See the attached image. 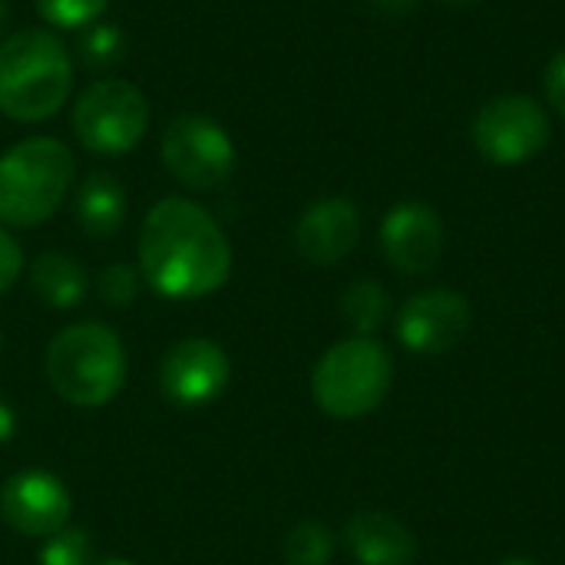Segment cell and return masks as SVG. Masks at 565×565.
<instances>
[{"instance_id": "1", "label": "cell", "mask_w": 565, "mask_h": 565, "mask_svg": "<svg viewBox=\"0 0 565 565\" xmlns=\"http://www.w3.org/2000/svg\"><path fill=\"white\" fill-rule=\"evenodd\" d=\"M139 275L169 301H195L232 275V245L199 202L162 199L139 228Z\"/></svg>"}, {"instance_id": "2", "label": "cell", "mask_w": 565, "mask_h": 565, "mask_svg": "<svg viewBox=\"0 0 565 565\" xmlns=\"http://www.w3.org/2000/svg\"><path fill=\"white\" fill-rule=\"evenodd\" d=\"M73 93V60L53 30L30 26L0 43V113L17 122H43Z\"/></svg>"}, {"instance_id": "3", "label": "cell", "mask_w": 565, "mask_h": 565, "mask_svg": "<svg viewBox=\"0 0 565 565\" xmlns=\"http://www.w3.org/2000/svg\"><path fill=\"white\" fill-rule=\"evenodd\" d=\"M126 348L99 321L70 324L46 344V381L73 407H103L126 384Z\"/></svg>"}, {"instance_id": "4", "label": "cell", "mask_w": 565, "mask_h": 565, "mask_svg": "<svg viewBox=\"0 0 565 565\" xmlns=\"http://www.w3.org/2000/svg\"><path fill=\"white\" fill-rule=\"evenodd\" d=\"M76 159L53 136H30L0 156V222L13 228L43 225L66 199Z\"/></svg>"}, {"instance_id": "5", "label": "cell", "mask_w": 565, "mask_h": 565, "mask_svg": "<svg viewBox=\"0 0 565 565\" xmlns=\"http://www.w3.org/2000/svg\"><path fill=\"white\" fill-rule=\"evenodd\" d=\"M394 381V361L377 338L351 334L331 344L311 374L315 404L334 420H361L374 414Z\"/></svg>"}, {"instance_id": "6", "label": "cell", "mask_w": 565, "mask_h": 565, "mask_svg": "<svg viewBox=\"0 0 565 565\" xmlns=\"http://www.w3.org/2000/svg\"><path fill=\"white\" fill-rule=\"evenodd\" d=\"M149 129V103L129 79H96L73 103V136L96 156L132 152Z\"/></svg>"}, {"instance_id": "7", "label": "cell", "mask_w": 565, "mask_h": 565, "mask_svg": "<svg viewBox=\"0 0 565 565\" xmlns=\"http://www.w3.org/2000/svg\"><path fill=\"white\" fill-rule=\"evenodd\" d=\"M546 109L523 93L490 99L470 126L477 152L493 166H523L550 146Z\"/></svg>"}, {"instance_id": "8", "label": "cell", "mask_w": 565, "mask_h": 565, "mask_svg": "<svg viewBox=\"0 0 565 565\" xmlns=\"http://www.w3.org/2000/svg\"><path fill=\"white\" fill-rule=\"evenodd\" d=\"M162 162L175 182L195 192L222 185L235 169L232 136L209 116H175L162 132Z\"/></svg>"}, {"instance_id": "9", "label": "cell", "mask_w": 565, "mask_h": 565, "mask_svg": "<svg viewBox=\"0 0 565 565\" xmlns=\"http://www.w3.org/2000/svg\"><path fill=\"white\" fill-rule=\"evenodd\" d=\"M232 381L228 354L209 338L175 341L159 361V394L179 411H199L222 397Z\"/></svg>"}, {"instance_id": "10", "label": "cell", "mask_w": 565, "mask_h": 565, "mask_svg": "<svg viewBox=\"0 0 565 565\" xmlns=\"http://www.w3.org/2000/svg\"><path fill=\"white\" fill-rule=\"evenodd\" d=\"M470 301L454 288H427L397 311V341L417 358L450 354L470 331Z\"/></svg>"}, {"instance_id": "11", "label": "cell", "mask_w": 565, "mask_h": 565, "mask_svg": "<svg viewBox=\"0 0 565 565\" xmlns=\"http://www.w3.org/2000/svg\"><path fill=\"white\" fill-rule=\"evenodd\" d=\"M70 513L73 497L50 470H20L0 487V520L26 540H50L66 530Z\"/></svg>"}, {"instance_id": "12", "label": "cell", "mask_w": 565, "mask_h": 565, "mask_svg": "<svg viewBox=\"0 0 565 565\" xmlns=\"http://www.w3.org/2000/svg\"><path fill=\"white\" fill-rule=\"evenodd\" d=\"M381 252L401 275H427L444 255V222L427 202H397L381 222Z\"/></svg>"}, {"instance_id": "13", "label": "cell", "mask_w": 565, "mask_h": 565, "mask_svg": "<svg viewBox=\"0 0 565 565\" xmlns=\"http://www.w3.org/2000/svg\"><path fill=\"white\" fill-rule=\"evenodd\" d=\"M361 238V212L344 195L311 202L295 225V248L311 265H338Z\"/></svg>"}, {"instance_id": "14", "label": "cell", "mask_w": 565, "mask_h": 565, "mask_svg": "<svg viewBox=\"0 0 565 565\" xmlns=\"http://www.w3.org/2000/svg\"><path fill=\"white\" fill-rule=\"evenodd\" d=\"M344 546L358 565H411L417 559L414 533L381 510H361L344 526Z\"/></svg>"}, {"instance_id": "15", "label": "cell", "mask_w": 565, "mask_h": 565, "mask_svg": "<svg viewBox=\"0 0 565 565\" xmlns=\"http://www.w3.org/2000/svg\"><path fill=\"white\" fill-rule=\"evenodd\" d=\"M73 218L93 238L116 235L126 222V189L119 185V179L106 172L86 175L73 195Z\"/></svg>"}, {"instance_id": "16", "label": "cell", "mask_w": 565, "mask_h": 565, "mask_svg": "<svg viewBox=\"0 0 565 565\" xmlns=\"http://www.w3.org/2000/svg\"><path fill=\"white\" fill-rule=\"evenodd\" d=\"M30 288L46 308H76L89 291V275L63 252H43L30 262Z\"/></svg>"}, {"instance_id": "17", "label": "cell", "mask_w": 565, "mask_h": 565, "mask_svg": "<svg viewBox=\"0 0 565 565\" xmlns=\"http://www.w3.org/2000/svg\"><path fill=\"white\" fill-rule=\"evenodd\" d=\"M387 311H391V298H387L384 285L374 278L351 281L348 291L341 295V318L354 334L374 338V331L384 324Z\"/></svg>"}, {"instance_id": "18", "label": "cell", "mask_w": 565, "mask_h": 565, "mask_svg": "<svg viewBox=\"0 0 565 565\" xmlns=\"http://www.w3.org/2000/svg\"><path fill=\"white\" fill-rule=\"evenodd\" d=\"M281 556L288 565H328L334 556V533L318 520H305L285 536Z\"/></svg>"}, {"instance_id": "19", "label": "cell", "mask_w": 565, "mask_h": 565, "mask_svg": "<svg viewBox=\"0 0 565 565\" xmlns=\"http://www.w3.org/2000/svg\"><path fill=\"white\" fill-rule=\"evenodd\" d=\"M76 50H79L83 66L103 73V70H113V66L122 63V56H126V33L119 26H113V23H99L96 20V23H89L79 33V46Z\"/></svg>"}, {"instance_id": "20", "label": "cell", "mask_w": 565, "mask_h": 565, "mask_svg": "<svg viewBox=\"0 0 565 565\" xmlns=\"http://www.w3.org/2000/svg\"><path fill=\"white\" fill-rule=\"evenodd\" d=\"M36 13L60 30H86L96 23L109 0H33Z\"/></svg>"}, {"instance_id": "21", "label": "cell", "mask_w": 565, "mask_h": 565, "mask_svg": "<svg viewBox=\"0 0 565 565\" xmlns=\"http://www.w3.org/2000/svg\"><path fill=\"white\" fill-rule=\"evenodd\" d=\"M40 565H93L89 533H83V530L53 533L40 550Z\"/></svg>"}, {"instance_id": "22", "label": "cell", "mask_w": 565, "mask_h": 565, "mask_svg": "<svg viewBox=\"0 0 565 565\" xmlns=\"http://www.w3.org/2000/svg\"><path fill=\"white\" fill-rule=\"evenodd\" d=\"M96 295L103 305L109 308H126L136 301L139 295V271L126 262H116V265H106L96 278Z\"/></svg>"}, {"instance_id": "23", "label": "cell", "mask_w": 565, "mask_h": 565, "mask_svg": "<svg viewBox=\"0 0 565 565\" xmlns=\"http://www.w3.org/2000/svg\"><path fill=\"white\" fill-rule=\"evenodd\" d=\"M20 271H23V252H20L17 238L7 228H0V295L13 288Z\"/></svg>"}, {"instance_id": "24", "label": "cell", "mask_w": 565, "mask_h": 565, "mask_svg": "<svg viewBox=\"0 0 565 565\" xmlns=\"http://www.w3.org/2000/svg\"><path fill=\"white\" fill-rule=\"evenodd\" d=\"M543 93H546V103L565 119V50H559L550 60V66L543 73Z\"/></svg>"}, {"instance_id": "25", "label": "cell", "mask_w": 565, "mask_h": 565, "mask_svg": "<svg viewBox=\"0 0 565 565\" xmlns=\"http://www.w3.org/2000/svg\"><path fill=\"white\" fill-rule=\"evenodd\" d=\"M13 434H17V414H13V407L0 397V447L10 444Z\"/></svg>"}, {"instance_id": "26", "label": "cell", "mask_w": 565, "mask_h": 565, "mask_svg": "<svg viewBox=\"0 0 565 565\" xmlns=\"http://www.w3.org/2000/svg\"><path fill=\"white\" fill-rule=\"evenodd\" d=\"M497 565H540L536 559H526V556H507V559H500Z\"/></svg>"}, {"instance_id": "27", "label": "cell", "mask_w": 565, "mask_h": 565, "mask_svg": "<svg viewBox=\"0 0 565 565\" xmlns=\"http://www.w3.org/2000/svg\"><path fill=\"white\" fill-rule=\"evenodd\" d=\"M440 3H447V7H473L480 0H440Z\"/></svg>"}, {"instance_id": "28", "label": "cell", "mask_w": 565, "mask_h": 565, "mask_svg": "<svg viewBox=\"0 0 565 565\" xmlns=\"http://www.w3.org/2000/svg\"><path fill=\"white\" fill-rule=\"evenodd\" d=\"M7 17H10V7H7V0H0V30H3V23H7Z\"/></svg>"}, {"instance_id": "29", "label": "cell", "mask_w": 565, "mask_h": 565, "mask_svg": "<svg viewBox=\"0 0 565 565\" xmlns=\"http://www.w3.org/2000/svg\"><path fill=\"white\" fill-rule=\"evenodd\" d=\"M93 565H136V563H129V559H99V563H93Z\"/></svg>"}, {"instance_id": "30", "label": "cell", "mask_w": 565, "mask_h": 565, "mask_svg": "<svg viewBox=\"0 0 565 565\" xmlns=\"http://www.w3.org/2000/svg\"><path fill=\"white\" fill-rule=\"evenodd\" d=\"M0 344H3V341H0Z\"/></svg>"}]
</instances>
